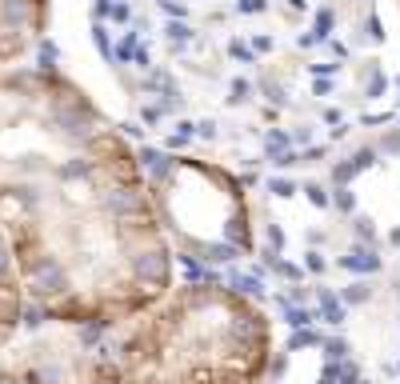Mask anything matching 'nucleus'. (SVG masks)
I'll list each match as a JSON object with an SVG mask.
<instances>
[{"mask_svg": "<svg viewBox=\"0 0 400 384\" xmlns=\"http://www.w3.org/2000/svg\"><path fill=\"white\" fill-rule=\"evenodd\" d=\"M0 236L28 328L113 324L173 285L132 140L49 64L0 68Z\"/></svg>", "mask_w": 400, "mask_h": 384, "instance_id": "f257e3e1", "label": "nucleus"}, {"mask_svg": "<svg viewBox=\"0 0 400 384\" xmlns=\"http://www.w3.org/2000/svg\"><path fill=\"white\" fill-rule=\"evenodd\" d=\"M268 352V321L216 285L176 288L137 336L100 348V384H249Z\"/></svg>", "mask_w": 400, "mask_h": 384, "instance_id": "f03ea898", "label": "nucleus"}, {"mask_svg": "<svg viewBox=\"0 0 400 384\" xmlns=\"http://www.w3.org/2000/svg\"><path fill=\"white\" fill-rule=\"evenodd\" d=\"M137 161L156 224L188 268H196L200 261L232 264L252 252L244 185L228 168L161 149H137Z\"/></svg>", "mask_w": 400, "mask_h": 384, "instance_id": "7ed1b4c3", "label": "nucleus"}, {"mask_svg": "<svg viewBox=\"0 0 400 384\" xmlns=\"http://www.w3.org/2000/svg\"><path fill=\"white\" fill-rule=\"evenodd\" d=\"M52 0H0V68L20 64L49 32Z\"/></svg>", "mask_w": 400, "mask_h": 384, "instance_id": "20e7f679", "label": "nucleus"}, {"mask_svg": "<svg viewBox=\"0 0 400 384\" xmlns=\"http://www.w3.org/2000/svg\"><path fill=\"white\" fill-rule=\"evenodd\" d=\"M20 316H25V292H20V280H16L13 252L0 236V340L20 324Z\"/></svg>", "mask_w": 400, "mask_h": 384, "instance_id": "39448f33", "label": "nucleus"}, {"mask_svg": "<svg viewBox=\"0 0 400 384\" xmlns=\"http://www.w3.org/2000/svg\"><path fill=\"white\" fill-rule=\"evenodd\" d=\"M337 268H344V273H380V268H385V261H380V256H376V252H364V248H352L349 256H340L337 261Z\"/></svg>", "mask_w": 400, "mask_h": 384, "instance_id": "423d86ee", "label": "nucleus"}, {"mask_svg": "<svg viewBox=\"0 0 400 384\" xmlns=\"http://www.w3.org/2000/svg\"><path fill=\"white\" fill-rule=\"evenodd\" d=\"M316 300H320V312H316V316H320V321L325 324H344L349 321V312H344V304H340V297L337 292H332V288H316Z\"/></svg>", "mask_w": 400, "mask_h": 384, "instance_id": "0eeeda50", "label": "nucleus"}, {"mask_svg": "<svg viewBox=\"0 0 400 384\" xmlns=\"http://www.w3.org/2000/svg\"><path fill=\"white\" fill-rule=\"evenodd\" d=\"M285 321L292 324V328H308V324H316L320 316H316V309H300V304H285Z\"/></svg>", "mask_w": 400, "mask_h": 384, "instance_id": "6e6552de", "label": "nucleus"}, {"mask_svg": "<svg viewBox=\"0 0 400 384\" xmlns=\"http://www.w3.org/2000/svg\"><path fill=\"white\" fill-rule=\"evenodd\" d=\"M368 297H373L368 280H352L349 288H340V304H344V309H349V304H364Z\"/></svg>", "mask_w": 400, "mask_h": 384, "instance_id": "1a4fd4ad", "label": "nucleus"}, {"mask_svg": "<svg viewBox=\"0 0 400 384\" xmlns=\"http://www.w3.org/2000/svg\"><path fill=\"white\" fill-rule=\"evenodd\" d=\"M232 288H237V297H244V300H261L264 297V285L256 280V276H232Z\"/></svg>", "mask_w": 400, "mask_h": 384, "instance_id": "9d476101", "label": "nucleus"}, {"mask_svg": "<svg viewBox=\"0 0 400 384\" xmlns=\"http://www.w3.org/2000/svg\"><path fill=\"white\" fill-rule=\"evenodd\" d=\"M313 345H320V333H313V324H308V328H296V333H292L288 352H300V348H313Z\"/></svg>", "mask_w": 400, "mask_h": 384, "instance_id": "9b49d317", "label": "nucleus"}, {"mask_svg": "<svg viewBox=\"0 0 400 384\" xmlns=\"http://www.w3.org/2000/svg\"><path fill=\"white\" fill-rule=\"evenodd\" d=\"M320 345H325V357H328V364H332V360H344L349 357V340H344V336H332V340H320Z\"/></svg>", "mask_w": 400, "mask_h": 384, "instance_id": "f8f14e48", "label": "nucleus"}, {"mask_svg": "<svg viewBox=\"0 0 400 384\" xmlns=\"http://www.w3.org/2000/svg\"><path fill=\"white\" fill-rule=\"evenodd\" d=\"M264 261L273 264V268H276V273H280V276H288V280H300V276H304V268H296V264L280 261V256H276V252H268V256H264Z\"/></svg>", "mask_w": 400, "mask_h": 384, "instance_id": "ddd939ff", "label": "nucleus"}, {"mask_svg": "<svg viewBox=\"0 0 400 384\" xmlns=\"http://www.w3.org/2000/svg\"><path fill=\"white\" fill-rule=\"evenodd\" d=\"M268 244H273L276 256L285 252V233H280V224H268Z\"/></svg>", "mask_w": 400, "mask_h": 384, "instance_id": "4468645a", "label": "nucleus"}, {"mask_svg": "<svg viewBox=\"0 0 400 384\" xmlns=\"http://www.w3.org/2000/svg\"><path fill=\"white\" fill-rule=\"evenodd\" d=\"M337 209L340 212H352V209H356V197H352L349 188H337Z\"/></svg>", "mask_w": 400, "mask_h": 384, "instance_id": "2eb2a0df", "label": "nucleus"}, {"mask_svg": "<svg viewBox=\"0 0 400 384\" xmlns=\"http://www.w3.org/2000/svg\"><path fill=\"white\" fill-rule=\"evenodd\" d=\"M304 264H308V273H316V276H320V273L328 268V261L320 256V252H308V256H304Z\"/></svg>", "mask_w": 400, "mask_h": 384, "instance_id": "dca6fc26", "label": "nucleus"}, {"mask_svg": "<svg viewBox=\"0 0 400 384\" xmlns=\"http://www.w3.org/2000/svg\"><path fill=\"white\" fill-rule=\"evenodd\" d=\"M304 192H308V200H313L316 209H325V204H328V197H325V188H320V185H308Z\"/></svg>", "mask_w": 400, "mask_h": 384, "instance_id": "f3484780", "label": "nucleus"}, {"mask_svg": "<svg viewBox=\"0 0 400 384\" xmlns=\"http://www.w3.org/2000/svg\"><path fill=\"white\" fill-rule=\"evenodd\" d=\"M268 188H273L276 197H292V192H296V185H292V180H273Z\"/></svg>", "mask_w": 400, "mask_h": 384, "instance_id": "a211bd4d", "label": "nucleus"}, {"mask_svg": "<svg viewBox=\"0 0 400 384\" xmlns=\"http://www.w3.org/2000/svg\"><path fill=\"white\" fill-rule=\"evenodd\" d=\"M356 236H361V240H373V236H376L373 221H364V216H361V221H356Z\"/></svg>", "mask_w": 400, "mask_h": 384, "instance_id": "6ab92c4d", "label": "nucleus"}, {"mask_svg": "<svg viewBox=\"0 0 400 384\" xmlns=\"http://www.w3.org/2000/svg\"><path fill=\"white\" fill-rule=\"evenodd\" d=\"M392 244H400V228H396V233H392Z\"/></svg>", "mask_w": 400, "mask_h": 384, "instance_id": "aec40b11", "label": "nucleus"}, {"mask_svg": "<svg viewBox=\"0 0 400 384\" xmlns=\"http://www.w3.org/2000/svg\"><path fill=\"white\" fill-rule=\"evenodd\" d=\"M396 297H400V280H396Z\"/></svg>", "mask_w": 400, "mask_h": 384, "instance_id": "412c9836", "label": "nucleus"}]
</instances>
